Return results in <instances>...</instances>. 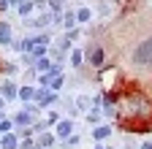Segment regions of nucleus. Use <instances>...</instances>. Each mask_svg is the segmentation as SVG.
<instances>
[{
    "label": "nucleus",
    "mask_w": 152,
    "mask_h": 149,
    "mask_svg": "<svg viewBox=\"0 0 152 149\" xmlns=\"http://www.w3.org/2000/svg\"><path fill=\"white\" fill-rule=\"evenodd\" d=\"M133 60H136V63H149V60H152V38H149L144 46L136 49V57H133Z\"/></svg>",
    "instance_id": "nucleus-1"
}]
</instances>
